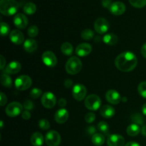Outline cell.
I'll use <instances>...</instances> for the list:
<instances>
[{"mask_svg":"<svg viewBox=\"0 0 146 146\" xmlns=\"http://www.w3.org/2000/svg\"><path fill=\"white\" fill-rule=\"evenodd\" d=\"M38 127L41 128V130L44 131H46V130L49 129L50 128V123L45 118H42L38 121Z\"/></svg>","mask_w":146,"mask_h":146,"instance_id":"34","label":"cell"},{"mask_svg":"<svg viewBox=\"0 0 146 146\" xmlns=\"http://www.w3.org/2000/svg\"><path fill=\"white\" fill-rule=\"evenodd\" d=\"M127 134L130 136L135 137L136 135H138L140 133V132L141 131V128L139 127V125H137L135 123L131 124L130 125H128V128H127Z\"/></svg>","mask_w":146,"mask_h":146,"instance_id":"24","label":"cell"},{"mask_svg":"<svg viewBox=\"0 0 146 146\" xmlns=\"http://www.w3.org/2000/svg\"><path fill=\"white\" fill-rule=\"evenodd\" d=\"M129 2L135 8H143L146 6V0H129Z\"/></svg>","mask_w":146,"mask_h":146,"instance_id":"30","label":"cell"},{"mask_svg":"<svg viewBox=\"0 0 146 146\" xmlns=\"http://www.w3.org/2000/svg\"><path fill=\"white\" fill-rule=\"evenodd\" d=\"M73 85V81L71 79H66L64 81V86L66 88H70Z\"/></svg>","mask_w":146,"mask_h":146,"instance_id":"46","label":"cell"},{"mask_svg":"<svg viewBox=\"0 0 146 146\" xmlns=\"http://www.w3.org/2000/svg\"><path fill=\"white\" fill-rule=\"evenodd\" d=\"M23 108L24 107L20 103L14 101L7 106L5 109V112L8 116L16 117L19 114L22 113Z\"/></svg>","mask_w":146,"mask_h":146,"instance_id":"6","label":"cell"},{"mask_svg":"<svg viewBox=\"0 0 146 146\" xmlns=\"http://www.w3.org/2000/svg\"><path fill=\"white\" fill-rule=\"evenodd\" d=\"M41 104L46 108H53L56 104V98L51 92H46L41 96Z\"/></svg>","mask_w":146,"mask_h":146,"instance_id":"8","label":"cell"},{"mask_svg":"<svg viewBox=\"0 0 146 146\" xmlns=\"http://www.w3.org/2000/svg\"><path fill=\"white\" fill-rule=\"evenodd\" d=\"M41 58L44 64L49 68H54L57 64V58L52 51H46L44 52Z\"/></svg>","mask_w":146,"mask_h":146,"instance_id":"10","label":"cell"},{"mask_svg":"<svg viewBox=\"0 0 146 146\" xmlns=\"http://www.w3.org/2000/svg\"><path fill=\"white\" fill-rule=\"evenodd\" d=\"M107 144L108 146H123L125 144V139L122 135L113 134L108 136Z\"/></svg>","mask_w":146,"mask_h":146,"instance_id":"14","label":"cell"},{"mask_svg":"<svg viewBox=\"0 0 146 146\" xmlns=\"http://www.w3.org/2000/svg\"><path fill=\"white\" fill-rule=\"evenodd\" d=\"M82 68V63L80 58L76 56H72L67 61L66 64V71L70 75H75L79 73Z\"/></svg>","mask_w":146,"mask_h":146,"instance_id":"3","label":"cell"},{"mask_svg":"<svg viewBox=\"0 0 146 146\" xmlns=\"http://www.w3.org/2000/svg\"><path fill=\"white\" fill-rule=\"evenodd\" d=\"M15 87L19 91H26L31 87L32 80L29 76L21 75L16 78Z\"/></svg>","mask_w":146,"mask_h":146,"instance_id":"4","label":"cell"},{"mask_svg":"<svg viewBox=\"0 0 146 146\" xmlns=\"http://www.w3.org/2000/svg\"><path fill=\"white\" fill-rule=\"evenodd\" d=\"M103 41L106 44L109 46H113L117 44L118 41V38L115 34L113 33L106 34L103 37Z\"/></svg>","mask_w":146,"mask_h":146,"instance_id":"23","label":"cell"},{"mask_svg":"<svg viewBox=\"0 0 146 146\" xmlns=\"http://www.w3.org/2000/svg\"><path fill=\"white\" fill-rule=\"evenodd\" d=\"M91 141L94 143V145L96 146H101L104 145L105 143V137L104 135L101 133H96L92 135Z\"/></svg>","mask_w":146,"mask_h":146,"instance_id":"25","label":"cell"},{"mask_svg":"<svg viewBox=\"0 0 146 146\" xmlns=\"http://www.w3.org/2000/svg\"><path fill=\"white\" fill-rule=\"evenodd\" d=\"M98 129L103 133L107 134L109 131V125L105 121H101L98 124Z\"/></svg>","mask_w":146,"mask_h":146,"instance_id":"31","label":"cell"},{"mask_svg":"<svg viewBox=\"0 0 146 146\" xmlns=\"http://www.w3.org/2000/svg\"><path fill=\"white\" fill-rule=\"evenodd\" d=\"M138 64V59L134 54L130 51H125L120 54L115 58V65L116 68L123 72L133 71Z\"/></svg>","mask_w":146,"mask_h":146,"instance_id":"1","label":"cell"},{"mask_svg":"<svg viewBox=\"0 0 146 146\" xmlns=\"http://www.w3.org/2000/svg\"><path fill=\"white\" fill-rule=\"evenodd\" d=\"M1 84L3 86L7 87V88H10L12 86V80L11 77L9 76V74L3 73L1 75Z\"/></svg>","mask_w":146,"mask_h":146,"instance_id":"28","label":"cell"},{"mask_svg":"<svg viewBox=\"0 0 146 146\" xmlns=\"http://www.w3.org/2000/svg\"><path fill=\"white\" fill-rule=\"evenodd\" d=\"M58 106H59L61 108H64V107L66 106L67 101H66V100L65 99V98H61V99H59V101H58Z\"/></svg>","mask_w":146,"mask_h":146,"instance_id":"43","label":"cell"},{"mask_svg":"<svg viewBox=\"0 0 146 146\" xmlns=\"http://www.w3.org/2000/svg\"><path fill=\"white\" fill-rule=\"evenodd\" d=\"M94 29L98 34H105L109 29V23L105 18L100 17L94 23Z\"/></svg>","mask_w":146,"mask_h":146,"instance_id":"9","label":"cell"},{"mask_svg":"<svg viewBox=\"0 0 146 146\" xmlns=\"http://www.w3.org/2000/svg\"><path fill=\"white\" fill-rule=\"evenodd\" d=\"M86 132L89 135H94V134H96V128L94 126H89L87 128Z\"/></svg>","mask_w":146,"mask_h":146,"instance_id":"44","label":"cell"},{"mask_svg":"<svg viewBox=\"0 0 146 146\" xmlns=\"http://www.w3.org/2000/svg\"><path fill=\"white\" fill-rule=\"evenodd\" d=\"M23 10L25 14H28V15H32L36 11V6L34 3L28 2L24 5Z\"/></svg>","mask_w":146,"mask_h":146,"instance_id":"27","label":"cell"},{"mask_svg":"<svg viewBox=\"0 0 146 146\" xmlns=\"http://www.w3.org/2000/svg\"><path fill=\"white\" fill-rule=\"evenodd\" d=\"M0 58H1V68H0V69L1 70H3L4 68V67H5V66H6V59L5 58H4V57L2 55L1 56V57H0Z\"/></svg>","mask_w":146,"mask_h":146,"instance_id":"45","label":"cell"},{"mask_svg":"<svg viewBox=\"0 0 146 146\" xmlns=\"http://www.w3.org/2000/svg\"><path fill=\"white\" fill-rule=\"evenodd\" d=\"M92 51V46L88 43H82L79 44L76 48V54L81 57L89 55Z\"/></svg>","mask_w":146,"mask_h":146,"instance_id":"15","label":"cell"},{"mask_svg":"<svg viewBox=\"0 0 146 146\" xmlns=\"http://www.w3.org/2000/svg\"><path fill=\"white\" fill-rule=\"evenodd\" d=\"M61 51L64 55L71 56L74 52V48H73L72 44L68 42L64 43L61 46Z\"/></svg>","mask_w":146,"mask_h":146,"instance_id":"26","label":"cell"},{"mask_svg":"<svg viewBox=\"0 0 146 146\" xmlns=\"http://www.w3.org/2000/svg\"><path fill=\"white\" fill-rule=\"evenodd\" d=\"M10 27L7 23L1 22V35L2 36H7L9 33Z\"/></svg>","mask_w":146,"mask_h":146,"instance_id":"36","label":"cell"},{"mask_svg":"<svg viewBox=\"0 0 146 146\" xmlns=\"http://www.w3.org/2000/svg\"><path fill=\"white\" fill-rule=\"evenodd\" d=\"M68 116H69L68 111L65 108H61L56 112L54 119L57 123L63 124L66 122L67 120L68 119Z\"/></svg>","mask_w":146,"mask_h":146,"instance_id":"17","label":"cell"},{"mask_svg":"<svg viewBox=\"0 0 146 146\" xmlns=\"http://www.w3.org/2000/svg\"><path fill=\"white\" fill-rule=\"evenodd\" d=\"M19 9V4L16 0H1L0 12L4 16L14 15Z\"/></svg>","mask_w":146,"mask_h":146,"instance_id":"2","label":"cell"},{"mask_svg":"<svg viewBox=\"0 0 146 146\" xmlns=\"http://www.w3.org/2000/svg\"><path fill=\"white\" fill-rule=\"evenodd\" d=\"M106 98L107 101L113 105H117L121 101V97L119 93L115 90H108L106 94Z\"/></svg>","mask_w":146,"mask_h":146,"instance_id":"13","label":"cell"},{"mask_svg":"<svg viewBox=\"0 0 146 146\" xmlns=\"http://www.w3.org/2000/svg\"><path fill=\"white\" fill-rule=\"evenodd\" d=\"M21 117H22L24 120H29L31 118V113H30L29 111H23L22 113H21Z\"/></svg>","mask_w":146,"mask_h":146,"instance_id":"42","label":"cell"},{"mask_svg":"<svg viewBox=\"0 0 146 146\" xmlns=\"http://www.w3.org/2000/svg\"><path fill=\"white\" fill-rule=\"evenodd\" d=\"M72 94L76 101H81L85 98L86 96V88L83 84H77L73 87Z\"/></svg>","mask_w":146,"mask_h":146,"instance_id":"11","label":"cell"},{"mask_svg":"<svg viewBox=\"0 0 146 146\" xmlns=\"http://www.w3.org/2000/svg\"><path fill=\"white\" fill-rule=\"evenodd\" d=\"M125 146H141L139 143L136 142H134V141H131V142H128V143L125 144Z\"/></svg>","mask_w":146,"mask_h":146,"instance_id":"48","label":"cell"},{"mask_svg":"<svg viewBox=\"0 0 146 146\" xmlns=\"http://www.w3.org/2000/svg\"><path fill=\"white\" fill-rule=\"evenodd\" d=\"M141 54H142L144 58H146V43L144 44L143 46L141 47Z\"/></svg>","mask_w":146,"mask_h":146,"instance_id":"47","label":"cell"},{"mask_svg":"<svg viewBox=\"0 0 146 146\" xmlns=\"http://www.w3.org/2000/svg\"><path fill=\"white\" fill-rule=\"evenodd\" d=\"M23 107L24 109H26V111H31V110H33L34 107V103L30 100H27L23 104Z\"/></svg>","mask_w":146,"mask_h":146,"instance_id":"38","label":"cell"},{"mask_svg":"<svg viewBox=\"0 0 146 146\" xmlns=\"http://www.w3.org/2000/svg\"><path fill=\"white\" fill-rule=\"evenodd\" d=\"M9 38L13 44L16 45H20L24 42V34L19 30H13L9 34Z\"/></svg>","mask_w":146,"mask_h":146,"instance_id":"19","label":"cell"},{"mask_svg":"<svg viewBox=\"0 0 146 146\" xmlns=\"http://www.w3.org/2000/svg\"><path fill=\"white\" fill-rule=\"evenodd\" d=\"M27 34H28L29 36H30L31 38L36 37L38 34V27L35 25H32L29 27L28 28V30H27Z\"/></svg>","mask_w":146,"mask_h":146,"instance_id":"32","label":"cell"},{"mask_svg":"<svg viewBox=\"0 0 146 146\" xmlns=\"http://www.w3.org/2000/svg\"><path fill=\"white\" fill-rule=\"evenodd\" d=\"M102 6L105 8L109 9L110 7L112 4V1L111 0H102Z\"/></svg>","mask_w":146,"mask_h":146,"instance_id":"41","label":"cell"},{"mask_svg":"<svg viewBox=\"0 0 146 146\" xmlns=\"http://www.w3.org/2000/svg\"><path fill=\"white\" fill-rule=\"evenodd\" d=\"M96 119V115L94 113H88L86 115H85V121H86L88 123H91L94 122Z\"/></svg>","mask_w":146,"mask_h":146,"instance_id":"39","label":"cell"},{"mask_svg":"<svg viewBox=\"0 0 146 146\" xmlns=\"http://www.w3.org/2000/svg\"><path fill=\"white\" fill-rule=\"evenodd\" d=\"M3 125H4V123H3V121H1V128H3Z\"/></svg>","mask_w":146,"mask_h":146,"instance_id":"51","label":"cell"},{"mask_svg":"<svg viewBox=\"0 0 146 146\" xmlns=\"http://www.w3.org/2000/svg\"><path fill=\"white\" fill-rule=\"evenodd\" d=\"M94 32L91 29H84L82 31V33H81V37H82L83 39L86 40V41H89V40H91L94 37Z\"/></svg>","mask_w":146,"mask_h":146,"instance_id":"29","label":"cell"},{"mask_svg":"<svg viewBox=\"0 0 146 146\" xmlns=\"http://www.w3.org/2000/svg\"><path fill=\"white\" fill-rule=\"evenodd\" d=\"M110 12L112 14L115 16L122 15L124 14L126 10V7H125V4L121 1H115V2L112 3L110 8L108 9Z\"/></svg>","mask_w":146,"mask_h":146,"instance_id":"12","label":"cell"},{"mask_svg":"<svg viewBox=\"0 0 146 146\" xmlns=\"http://www.w3.org/2000/svg\"><path fill=\"white\" fill-rule=\"evenodd\" d=\"M142 113H143V115H146V104L142 106Z\"/></svg>","mask_w":146,"mask_h":146,"instance_id":"50","label":"cell"},{"mask_svg":"<svg viewBox=\"0 0 146 146\" xmlns=\"http://www.w3.org/2000/svg\"><path fill=\"white\" fill-rule=\"evenodd\" d=\"M132 121L137 125H142L144 123L143 117L140 113H135L132 115Z\"/></svg>","mask_w":146,"mask_h":146,"instance_id":"33","label":"cell"},{"mask_svg":"<svg viewBox=\"0 0 146 146\" xmlns=\"http://www.w3.org/2000/svg\"><path fill=\"white\" fill-rule=\"evenodd\" d=\"M115 109L111 106L104 105L100 110V113L105 118H111L115 115Z\"/></svg>","mask_w":146,"mask_h":146,"instance_id":"20","label":"cell"},{"mask_svg":"<svg viewBox=\"0 0 146 146\" xmlns=\"http://www.w3.org/2000/svg\"><path fill=\"white\" fill-rule=\"evenodd\" d=\"M61 141V135L57 131H50L46 134L45 141L48 146H58Z\"/></svg>","mask_w":146,"mask_h":146,"instance_id":"7","label":"cell"},{"mask_svg":"<svg viewBox=\"0 0 146 146\" xmlns=\"http://www.w3.org/2000/svg\"><path fill=\"white\" fill-rule=\"evenodd\" d=\"M44 138L42 134L39 132H36L31 137V143L33 146H41L44 144Z\"/></svg>","mask_w":146,"mask_h":146,"instance_id":"22","label":"cell"},{"mask_svg":"<svg viewBox=\"0 0 146 146\" xmlns=\"http://www.w3.org/2000/svg\"><path fill=\"white\" fill-rule=\"evenodd\" d=\"M14 24L16 27L19 29H24L28 25V19L24 14H17L14 18Z\"/></svg>","mask_w":146,"mask_h":146,"instance_id":"16","label":"cell"},{"mask_svg":"<svg viewBox=\"0 0 146 146\" xmlns=\"http://www.w3.org/2000/svg\"><path fill=\"white\" fill-rule=\"evenodd\" d=\"M138 91L143 98H146V81L141 82L138 86Z\"/></svg>","mask_w":146,"mask_h":146,"instance_id":"35","label":"cell"},{"mask_svg":"<svg viewBox=\"0 0 146 146\" xmlns=\"http://www.w3.org/2000/svg\"><path fill=\"white\" fill-rule=\"evenodd\" d=\"M41 94H42V91H41V90L37 88H33V89L31 91V92H30V96H31V98H35V99L36 98H39V97L41 96Z\"/></svg>","mask_w":146,"mask_h":146,"instance_id":"37","label":"cell"},{"mask_svg":"<svg viewBox=\"0 0 146 146\" xmlns=\"http://www.w3.org/2000/svg\"><path fill=\"white\" fill-rule=\"evenodd\" d=\"M21 65L19 61H11L4 68V73L7 74H16L21 71Z\"/></svg>","mask_w":146,"mask_h":146,"instance_id":"18","label":"cell"},{"mask_svg":"<svg viewBox=\"0 0 146 146\" xmlns=\"http://www.w3.org/2000/svg\"><path fill=\"white\" fill-rule=\"evenodd\" d=\"M85 106L91 111H97L101 106V100L99 96L95 94H91L87 96L85 100Z\"/></svg>","mask_w":146,"mask_h":146,"instance_id":"5","label":"cell"},{"mask_svg":"<svg viewBox=\"0 0 146 146\" xmlns=\"http://www.w3.org/2000/svg\"><path fill=\"white\" fill-rule=\"evenodd\" d=\"M37 45L36 41L33 38H28L24 43V48L27 52L33 53L36 51Z\"/></svg>","mask_w":146,"mask_h":146,"instance_id":"21","label":"cell"},{"mask_svg":"<svg viewBox=\"0 0 146 146\" xmlns=\"http://www.w3.org/2000/svg\"><path fill=\"white\" fill-rule=\"evenodd\" d=\"M141 133H142L144 136L146 137V125H143V128H141Z\"/></svg>","mask_w":146,"mask_h":146,"instance_id":"49","label":"cell"},{"mask_svg":"<svg viewBox=\"0 0 146 146\" xmlns=\"http://www.w3.org/2000/svg\"><path fill=\"white\" fill-rule=\"evenodd\" d=\"M7 102V96L4 94V93L1 92L0 94V106H4Z\"/></svg>","mask_w":146,"mask_h":146,"instance_id":"40","label":"cell"}]
</instances>
